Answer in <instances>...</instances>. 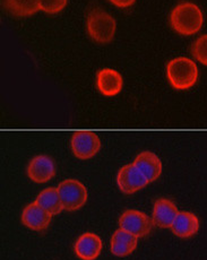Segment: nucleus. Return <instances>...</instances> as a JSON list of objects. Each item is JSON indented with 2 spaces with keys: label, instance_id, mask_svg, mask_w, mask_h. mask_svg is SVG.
I'll return each mask as SVG.
<instances>
[{
  "label": "nucleus",
  "instance_id": "f257e3e1",
  "mask_svg": "<svg viewBox=\"0 0 207 260\" xmlns=\"http://www.w3.org/2000/svg\"><path fill=\"white\" fill-rule=\"evenodd\" d=\"M171 26L180 36L189 37L198 33L203 27L204 16L200 8L193 3H181L172 9L170 15Z\"/></svg>",
  "mask_w": 207,
  "mask_h": 260
},
{
  "label": "nucleus",
  "instance_id": "f03ea898",
  "mask_svg": "<svg viewBox=\"0 0 207 260\" xmlns=\"http://www.w3.org/2000/svg\"><path fill=\"white\" fill-rule=\"evenodd\" d=\"M166 77L174 89L186 91L198 81V67L189 58H175L166 64Z\"/></svg>",
  "mask_w": 207,
  "mask_h": 260
},
{
  "label": "nucleus",
  "instance_id": "7ed1b4c3",
  "mask_svg": "<svg viewBox=\"0 0 207 260\" xmlns=\"http://www.w3.org/2000/svg\"><path fill=\"white\" fill-rule=\"evenodd\" d=\"M86 27L88 36L93 41L107 44L114 39L115 31H117V22L110 14L97 9L88 14Z\"/></svg>",
  "mask_w": 207,
  "mask_h": 260
},
{
  "label": "nucleus",
  "instance_id": "20e7f679",
  "mask_svg": "<svg viewBox=\"0 0 207 260\" xmlns=\"http://www.w3.org/2000/svg\"><path fill=\"white\" fill-rule=\"evenodd\" d=\"M57 189L64 211H77L86 204L88 199L86 187L76 179L64 180L59 183Z\"/></svg>",
  "mask_w": 207,
  "mask_h": 260
},
{
  "label": "nucleus",
  "instance_id": "39448f33",
  "mask_svg": "<svg viewBox=\"0 0 207 260\" xmlns=\"http://www.w3.org/2000/svg\"><path fill=\"white\" fill-rule=\"evenodd\" d=\"M153 221L143 212L136 211V209H128L125 211L119 217V226L135 237L144 238L149 236L152 231Z\"/></svg>",
  "mask_w": 207,
  "mask_h": 260
},
{
  "label": "nucleus",
  "instance_id": "423d86ee",
  "mask_svg": "<svg viewBox=\"0 0 207 260\" xmlns=\"http://www.w3.org/2000/svg\"><path fill=\"white\" fill-rule=\"evenodd\" d=\"M73 154L79 159L94 157L101 149L99 136L92 132H76L70 141Z\"/></svg>",
  "mask_w": 207,
  "mask_h": 260
},
{
  "label": "nucleus",
  "instance_id": "0eeeda50",
  "mask_svg": "<svg viewBox=\"0 0 207 260\" xmlns=\"http://www.w3.org/2000/svg\"><path fill=\"white\" fill-rule=\"evenodd\" d=\"M117 183L121 192L125 194H131L147 186L150 181L133 163L124 166L119 170Z\"/></svg>",
  "mask_w": 207,
  "mask_h": 260
},
{
  "label": "nucleus",
  "instance_id": "6e6552de",
  "mask_svg": "<svg viewBox=\"0 0 207 260\" xmlns=\"http://www.w3.org/2000/svg\"><path fill=\"white\" fill-rule=\"evenodd\" d=\"M55 174V164L47 155H38L31 159L27 167V177L35 183H45Z\"/></svg>",
  "mask_w": 207,
  "mask_h": 260
},
{
  "label": "nucleus",
  "instance_id": "1a4fd4ad",
  "mask_svg": "<svg viewBox=\"0 0 207 260\" xmlns=\"http://www.w3.org/2000/svg\"><path fill=\"white\" fill-rule=\"evenodd\" d=\"M51 218L52 215L43 209L37 202L27 205L21 215L22 223L33 231H42L48 229Z\"/></svg>",
  "mask_w": 207,
  "mask_h": 260
},
{
  "label": "nucleus",
  "instance_id": "9d476101",
  "mask_svg": "<svg viewBox=\"0 0 207 260\" xmlns=\"http://www.w3.org/2000/svg\"><path fill=\"white\" fill-rule=\"evenodd\" d=\"M75 253L82 260L97 259L102 250V240L92 232L83 233L75 242Z\"/></svg>",
  "mask_w": 207,
  "mask_h": 260
},
{
  "label": "nucleus",
  "instance_id": "9b49d317",
  "mask_svg": "<svg viewBox=\"0 0 207 260\" xmlns=\"http://www.w3.org/2000/svg\"><path fill=\"white\" fill-rule=\"evenodd\" d=\"M124 86L121 75L111 68H104L97 74V87L104 96H115Z\"/></svg>",
  "mask_w": 207,
  "mask_h": 260
},
{
  "label": "nucleus",
  "instance_id": "f8f14e48",
  "mask_svg": "<svg viewBox=\"0 0 207 260\" xmlns=\"http://www.w3.org/2000/svg\"><path fill=\"white\" fill-rule=\"evenodd\" d=\"M179 214L175 204L166 198H160L155 202L153 207V223L161 229H170Z\"/></svg>",
  "mask_w": 207,
  "mask_h": 260
},
{
  "label": "nucleus",
  "instance_id": "ddd939ff",
  "mask_svg": "<svg viewBox=\"0 0 207 260\" xmlns=\"http://www.w3.org/2000/svg\"><path fill=\"white\" fill-rule=\"evenodd\" d=\"M134 164L149 180L150 183L158 180L162 173V162L153 152L145 151L139 153L136 156Z\"/></svg>",
  "mask_w": 207,
  "mask_h": 260
},
{
  "label": "nucleus",
  "instance_id": "4468645a",
  "mask_svg": "<svg viewBox=\"0 0 207 260\" xmlns=\"http://www.w3.org/2000/svg\"><path fill=\"white\" fill-rule=\"evenodd\" d=\"M138 244V238L123 229H118L111 238V252L117 257H127L133 253Z\"/></svg>",
  "mask_w": 207,
  "mask_h": 260
},
{
  "label": "nucleus",
  "instance_id": "2eb2a0df",
  "mask_svg": "<svg viewBox=\"0 0 207 260\" xmlns=\"http://www.w3.org/2000/svg\"><path fill=\"white\" fill-rule=\"evenodd\" d=\"M170 229L176 237L188 239L198 232L199 219L194 213L179 212Z\"/></svg>",
  "mask_w": 207,
  "mask_h": 260
},
{
  "label": "nucleus",
  "instance_id": "dca6fc26",
  "mask_svg": "<svg viewBox=\"0 0 207 260\" xmlns=\"http://www.w3.org/2000/svg\"><path fill=\"white\" fill-rule=\"evenodd\" d=\"M35 202L49 214H51L52 216L58 215L62 213V211H64L57 188H47L42 190L38 194V198Z\"/></svg>",
  "mask_w": 207,
  "mask_h": 260
},
{
  "label": "nucleus",
  "instance_id": "f3484780",
  "mask_svg": "<svg viewBox=\"0 0 207 260\" xmlns=\"http://www.w3.org/2000/svg\"><path fill=\"white\" fill-rule=\"evenodd\" d=\"M6 6L12 14L19 17L31 16L40 9V0H6Z\"/></svg>",
  "mask_w": 207,
  "mask_h": 260
},
{
  "label": "nucleus",
  "instance_id": "a211bd4d",
  "mask_svg": "<svg viewBox=\"0 0 207 260\" xmlns=\"http://www.w3.org/2000/svg\"><path fill=\"white\" fill-rule=\"evenodd\" d=\"M195 58L207 67V34L197 39L193 47Z\"/></svg>",
  "mask_w": 207,
  "mask_h": 260
},
{
  "label": "nucleus",
  "instance_id": "6ab92c4d",
  "mask_svg": "<svg viewBox=\"0 0 207 260\" xmlns=\"http://www.w3.org/2000/svg\"><path fill=\"white\" fill-rule=\"evenodd\" d=\"M68 0H40V9L47 14H57L67 6Z\"/></svg>",
  "mask_w": 207,
  "mask_h": 260
},
{
  "label": "nucleus",
  "instance_id": "aec40b11",
  "mask_svg": "<svg viewBox=\"0 0 207 260\" xmlns=\"http://www.w3.org/2000/svg\"><path fill=\"white\" fill-rule=\"evenodd\" d=\"M109 2L112 5H114L115 7L127 8V7H130L136 0H109Z\"/></svg>",
  "mask_w": 207,
  "mask_h": 260
}]
</instances>
